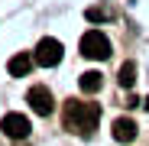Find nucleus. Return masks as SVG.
<instances>
[{
  "mask_svg": "<svg viewBox=\"0 0 149 146\" xmlns=\"http://www.w3.org/2000/svg\"><path fill=\"white\" fill-rule=\"evenodd\" d=\"M0 130H3L10 140H26L29 136V120L23 117V114H3V120H0Z\"/></svg>",
  "mask_w": 149,
  "mask_h": 146,
  "instance_id": "nucleus-5",
  "label": "nucleus"
},
{
  "mask_svg": "<svg viewBox=\"0 0 149 146\" xmlns=\"http://www.w3.org/2000/svg\"><path fill=\"white\" fill-rule=\"evenodd\" d=\"M88 20H104V10H88Z\"/></svg>",
  "mask_w": 149,
  "mask_h": 146,
  "instance_id": "nucleus-10",
  "label": "nucleus"
},
{
  "mask_svg": "<svg viewBox=\"0 0 149 146\" xmlns=\"http://www.w3.org/2000/svg\"><path fill=\"white\" fill-rule=\"evenodd\" d=\"M33 62H36V59H29L26 52H19V55H13V59L7 62V71H10L13 78H23V75H26V71L33 68Z\"/></svg>",
  "mask_w": 149,
  "mask_h": 146,
  "instance_id": "nucleus-7",
  "label": "nucleus"
},
{
  "mask_svg": "<svg viewBox=\"0 0 149 146\" xmlns=\"http://www.w3.org/2000/svg\"><path fill=\"white\" fill-rule=\"evenodd\" d=\"M33 59H36V65H45V68L58 65V62H62V42H58V39H52V36L39 39V45H36Z\"/></svg>",
  "mask_w": 149,
  "mask_h": 146,
  "instance_id": "nucleus-3",
  "label": "nucleus"
},
{
  "mask_svg": "<svg viewBox=\"0 0 149 146\" xmlns=\"http://www.w3.org/2000/svg\"><path fill=\"white\" fill-rule=\"evenodd\" d=\"M101 81H104V78H101V71H84L78 85H81L84 94H94V91H101Z\"/></svg>",
  "mask_w": 149,
  "mask_h": 146,
  "instance_id": "nucleus-8",
  "label": "nucleus"
},
{
  "mask_svg": "<svg viewBox=\"0 0 149 146\" xmlns=\"http://www.w3.org/2000/svg\"><path fill=\"white\" fill-rule=\"evenodd\" d=\"M81 55H84V59H94V62L110 59V39H107L101 29H88V33L81 36Z\"/></svg>",
  "mask_w": 149,
  "mask_h": 146,
  "instance_id": "nucleus-2",
  "label": "nucleus"
},
{
  "mask_svg": "<svg viewBox=\"0 0 149 146\" xmlns=\"http://www.w3.org/2000/svg\"><path fill=\"white\" fill-rule=\"evenodd\" d=\"M113 140H117V143L136 140V124H133L130 117H117V120H113Z\"/></svg>",
  "mask_w": 149,
  "mask_h": 146,
  "instance_id": "nucleus-6",
  "label": "nucleus"
},
{
  "mask_svg": "<svg viewBox=\"0 0 149 146\" xmlns=\"http://www.w3.org/2000/svg\"><path fill=\"white\" fill-rule=\"evenodd\" d=\"M26 104L39 114V117H49L55 110V97H52V91H49L45 85H36V88H29V94H26Z\"/></svg>",
  "mask_w": 149,
  "mask_h": 146,
  "instance_id": "nucleus-4",
  "label": "nucleus"
},
{
  "mask_svg": "<svg viewBox=\"0 0 149 146\" xmlns=\"http://www.w3.org/2000/svg\"><path fill=\"white\" fill-rule=\"evenodd\" d=\"M62 124L68 133H78V136H91L101 124V104H91V101H65L62 107Z\"/></svg>",
  "mask_w": 149,
  "mask_h": 146,
  "instance_id": "nucleus-1",
  "label": "nucleus"
},
{
  "mask_svg": "<svg viewBox=\"0 0 149 146\" xmlns=\"http://www.w3.org/2000/svg\"><path fill=\"white\" fill-rule=\"evenodd\" d=\"M133 85H136V65L123 62L120 65V88H133Z\"/></svg>",
  "mask_w": 149,
  "mask_h": 146,
  "instance_id": "nucleus-9",
  "label": "nucleus"
}]
</instances>
